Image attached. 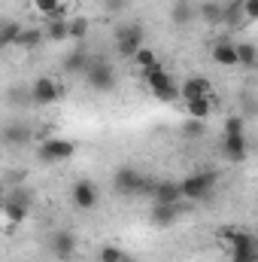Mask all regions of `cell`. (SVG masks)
Returning a JSON list of instances; mask_svg holds the SVG:
<instances>
[{
	"label": "cell",
	"instance_id": "7",
	"mask_svg": "<svg viewBox=\"0 0 258 262\" xmlns=\"http://www.w3.org/2000/svg\"><path fill=\"white\" fill-rule=\"evenodd\" d=\"M58 98H61L58 79H52V76H37V79L31 82V101H34L37 107H52Z\"/></svg>",
	"mask_w": 258,
	"mask_h": 262
},
{
	"label": "cell",
	"instance_id": "3",
	"mask_svg": "<svg viewBox=\"0 0 258 262\" xmlns=\"http://www.w3.org/2000/svg\"><path fill=\"white\" fill-rule=\"evenodd\" d=\"M216 171H194L189 177H183L179 180V186H183V198L189 201V204H197V201H210L213 192H216Z\"/></svg>",
	"mask_w": 258,
	"mask_h": 262
},
{
	"label": "cell",
	"instance_id": "37",
	"mask_svg": "<svg viewBox=\"0 0 258 262\" xmlns=\"http://www.w3.org/2000/svg\"><path fill=\"white\" fill-rule=\"evenodd\" d=\"M255 262H258V253H255Z\"/></svg>",
	"mask_w": 258,
	"mask_h": 262
},
{
	"label": "cell",
	"instance_id": "12",
	"mask_svg": "<svg viewBox=\"0 0 258 262\" xmlns=\"http://www.w3.org/2000/svg\"><path fill=\"white\" fill-rule=\"evenodd\" d=\"M149 201H158V204H179V201H186L179 180H158V183H155V192H152Z\"/></svg>",
	"mask_w": 258,
	"mask_h": 262
},
{
	"label": "cell",
	"instance_id": "4",
	"mask_svg": "<svg viewBox=\"0 0 258 262\" xmlns=\"http://www.w3.org/2000/svg\"><path fill=\"white\" fill-rule=\"evenodd\" d=\"M85 82L94 89V92H113L116 89V67L110 64L107 58H91V64L85 70Z\"/></svg>",
	"mask_w": 258,
	"mask_h": 262
},
{
	"label": "cell",
	"instance_id": "9",
	"mask_svg": "<svg viewBox=\"0 0 258 262\" xmlns=\"http://www.w3.org/2000/svg\"><path fill=\"white\" fill-rule=\"evenodd\" d=\"M70 201H73L76 210H94L97 201H100V192L91 180H76L73 189H70Z\"/></svg>",
	"mask_w": 258,
	"mask_h": 262
},
{
	"label": "cell",
	"instance_id": "20",
	"mask_svg": "<svg viewBox=\"0 0 258 262\" xmlns=\"http://www.w3.org/2000/svg\"><path fill=\"white\" fill-rule=\"evenodd\" d=\"M237 55H240V67H246V70H255L258 67V46L255 43H249V40L237 43Z\"/></svg>",
	"mask_w": 258,
	"mask_h": 262
},
{
	"label": "cell",
	"instance_id": "1",
	"mask_svg": "<svg viewBox=\"0 0 258 262\" xmlns=\"http://www.w3.org/2000/svg\"><path fill=\"white\" fill-rule=\"evenodd\" d=\"M143 85L152 92V98H158L161 104H173L176 98H183L179 95V85L173 82V76L164 70V67H149V70H143Z\"/></svg>",
	"mask_w": 258,
	"mask_h": 262
},
{
	"label": "cell",
	"instance_id": "13",
	"mask_svg": "<svg viewBox=\"0 0 258 262\" xmlns=\"http://www.w3.org/2000/svg\"><path fill=\"white\" fill-rule=\"evenodd\" d=\"M213 61L219 67H237L240 64V55H237V43L231 40H219L213 46Z\"/></svg>",
	"mask_w": 258,
	"mask_h": 262
},
{
	"label": "cell",
	"instance_id": "17",
	"mask_svg": "<svg viewBox=\"0 0 258 262\" xmlns=\"http://www.w3.org/2000/svg\"><path fill=\"white\" fill-rule=\"evenodd\" d=\"M213 107H216V98H213V95H207V98H194V101L186 104L189 116H192V119H200V122H207V119L213 116Z\"/></svg>",
	"mask_w": 258,
	"mask_h": 262
},
{
	"label": "cell",
	"instance_id": "5",
	"mask_svg": "<svg viewBox=\"0 0 258 262\" xmlns=\"http://www.w3.org/2000/svg\"><path fill=\"white\" fill-rule=\"evenodd\" d=\"M146 31H143V25H122L119 31H116V49H119V55L122 58H131L134 61V55L146 46V37H143Z\"/></svg>",
	"mask_w": 258,
	"mask_h": 262
},
{
	"label": "cell",
	"instance_id": "35",
	"mask_svg": "<svg viewBox=\"0 0 258 262\" xmlns=\"http://www.w3.org/2000/svg\"><path fill=\"white\" fill-rule=\"evenodd\" d=\"M252 232H255V238H258V223H255V229H252Z\"/></svg>",
	"mask_w": 258,
	"mask_h": 262
},
{
	"label": "cell",
	"instance_id": "15",
	"mask_svg": "<svg viewBox=\"0 0 258 262\" xmlns=\"http://www.w3.org/2000/svg\"><path fill=\"white\" fill-rule=\"evenodd\" d=\"M179 95H183L186 104L194 101V98H207V95H213V92H210V79H207V76H189V79L179 85Z\"/></svg>",
	"mask_w": 258,
	"mask_h": 262
},
{
	"label": "cell",
	"instance_id": "26",
	"mask_svg": "<svg viewBox=\"0 0 258 262\" xmlns=\"http://www.w3.org/2000/svg\"><path fill=\"white\" fill-rule=\"evenodd\" d=\"M122 259H125V250L116 247V244H104L97 250V262H122Z\"/></svg>",
	"mask_w": 258,
	"mask_h": 262
},
{
	"label": "cell",
	"instance_id": "8",
	"mask_svg": "<svg viewBox=\"0 0 258 262\" xmlns=\"http://www.w3.org/2000/svg\"><path fill=\"white\" fill-rule=\"evenodd\" d=\"M76 156V143L73 140H64V137H46L43 143H40V159L43 162H67V159H73Z\"/></svg>",
	"mask_w": 258,
	"mask_h": 262
},
{
	"label": "cell",
	"instance_id": "19",
	"mask_svg": "<svg viewBox=\"0 0 258 262\" xmlns=\"http://www.w3.org/2000/svg\"><path fill=\"white\" fill-rule=\"evenodd\" d=\"M46 40L52 43H61V40H70V18H46Z\"/></svg>",
	"mask_w": 258,
	"mask_h": 262
},
{
	"label": "cell",
	"instance_id": "27",
	"mask_svg": "<svg viewBox=\"0 0 258 262\" xmlns=\"http://www.w3.org/2000/svg\"><path fill=\"white\" fill-rule=\"evenodd\" d=\"M61 3H64V0H34V9H37L43 18H52V15L61 9Z\"/></svg>",
	"mask_w": 258,
	"mask_h": 262
},
{
	"label": "cell",
	"instance_id": "29",
	"mask_svg": "<svg viewBox=\"0 0 258 262\" xmlns=\"http://www.w3.org/2000/svg\"><path fill=\"white\" fill-rule=\"evenodd\" d=\"M3 137H6V143H21V140H28V128L24 125H9Z\"/></svg>",
	"mask_w": 258,
	"mask_h": 262
},
{
	"label": "cell",
	"instance_id": "36",
	"mask_svg": "<svg viewBox=\"0 0 258 262\" xmlns=\"http://www.w3.org/2000/svg\"><path fill=\"white\" fill-rule=\"evenodd\" d=\"M64 3H79V0H64Z\"/></svg>",
	"mask_w": 258,
	"mask_h": 262
},
{
	"label": "cell",
	"instance_id": "10",
	"mask_svg": "<svg viewBox=\"0 0 258 262\" xmlns=\"http://www.w3.org/2000/svg\"><path fill=\"white\" fill-rule=\"evenodd\" d=\"M76 247H79V241H76V235L67 232V229H55V232L49 235V250H52L55 259H73Z\"/></svg>",
	"mask_w": 258,
	"mask_h": 262
},
{
	"label": "cell",
	"instance_id": "33",
	"mask_svg": "<svg viewBox=\"0 0 258 262\" xmlns=\"http://www.w3.org/2000/svg\"><path fill=\"white\" fill-rule=\"evenodd\" d=\"M122 6H125V0H107V9H110V12H119Z\"/></svg>",
	"mask_w": 258,
	"mask_h": 262
},
{
	"label": "cell",
	"instance_id": "2",
	"mask_svg": "<svg viewBox=\"0 0 258 262\" xmlns=\"http://www.w3.org/2000/svg\"><path fill=\"white\" fill-rule=\"evenodd\" d=\"M222 156L228 162L246 159V134H243V116H228L222 128Z\"/></svg>",
	"mask_w": 258,
	"mask_h": 262
},
{
	"label": "cell",
	"instance_id": "14",
	"mask_svg": "<svg viewBox=\"0 0 258 262\" xmlns=\"http://www.w3.org/2000/svg\"><path fill=\"white\" fill-rule=\"evenodd\" d=\"M197 15H200V9L194 6L192 0H176V3L170 6V21H173L176 28H186V25H192Z\"/></svg>",
	"mask_w": 258,
	"mask_h": 262
},
{
	"label": "cell",
	"instance_id": "25",
	"mask_svg": "<svg viewBox=\"0 0 258 262\" xmlns=\"http://www.w3.org/2000/svg\"><path fill=\"white\" fill-rule=\"evenodd\" d=\"M158 64H161V61H158V55H155L152 49H146V46L134 55V67H140V73H143V70H149V67H158Z\"/></svg>",
	"mask_w": 258,
	"mask_h": 262
},
{
	"label": "cell",
	"instance_id": "24",
	"mask_svg": "<svg viewBox=\"0 0 258 262\" xmlns=\"http://www.w3.org/2000/svg\"><path fill=\"white\" fill-rule=\"evenodd\" d=\"M88 31H91V21L85 15H73L70 18V40H85Z\"/></svg>",
	"mask_w": 258,
	"mask_h": 262
},
{
	"label": "cell",
	"instance_id": "31",
	"mask_svg": "<svg viewBox=\"0 0 258 262\" xmlns=\"http://www.w3.org/2000/svg\"><path fill=\"white\" fill-rule=\"evenodd\" d=\"M200 134H203V122L189 116V122H186V137H200Z\"/></svg>",
	"mask_w": 258,
	"mask_h": 262
},
{
	"label": "cell",
	"instance_id": "34",
	"mask_svg": "<svg viewBox=\"0 0 258 262\" xmlns=\"http://www.w3.org/2000/svg\"><path fill=\"white\" fill-rule=\"evenodd\" d=\"M122 262H137V259H134V256H131V253H125V259H122Z\"/></svg>",
	"mask_w": 258,
	"mask_h": 262
},
{
	"label": "cell",
	"instance_id": "21",
	"mask_svg": "<svg viewBox=\"0 0 258 262\" xmlns=\"http://www.w3.org/2000/svg\"><path fill=\"white\" fill-rule=\"evenodd\" d=\"M21 25L18 21H3L0 25V46H18V37H21Z\"/></svg>",
	"mask_w": 258,
	"mask_h": 262
},
{
	"label": "cell",
	"instance_id": "22",
	"mask_svg": "<svg viewBox=\"0 0 258 262\" xmlns=\"http://www.w3.org/2000/svg\"><path fill=\"white\" fill-rule=\"evenodd\" d=\"M88 64H91V58L82 52V49H76L73 55H67V61H64V70L67 73H82L85 76V70H88Z\"/></svg>",
	"mask_w": 258,
	"mask_h": 262
},
{
	"label": "cell",
	"instance_id": "32",
	"mask_svg": "<svg viewBox=\"0 0 258 262\" xmlns=\"http://www.w3.org/2000/svg\"><path fill=\"white\" fill-rule=\"evenodd\" d=\"M231 262H255V253H246V250H237V253H231Z\"/></svg>",
	"mask_w": 258,
	"mask_h": 262
},
{
	"label": "cell",
	"instance_id": "30",
	"mask_svg": "<svg viewBox=\"0 0 258 262\" xmlns=\"http://www.w3.org/2000/svg\"><path fill=\"white\" fill-rule=\"evenodd\" d=\"M240 12H243V21H255L258 18V0H243L240 3Z\"/></svg>",
	"mask_w": 258,
	"mask_h": 262
},
{
	"label": "cell",
	"instance_id": "16",
	"mask_svg": "<svg viewBox=\"0 0 258 262\" xmlns=\"http://www.w3.org/2000/svg\"><path fill=\"white\" fill-rule=\"evenodd\" d=\"M3 213H6L9 229H15L18 223H24V216H28V195L24 198H6L3 201Z\"/></svg>",
	"mask_w": 258,
	"mask_h": 262
},
{
	"label": "cell",
	"instance_id": "28",
	"mask_svg": "<svg viewBox=\"0 0 258 262\" xmlns=\"http://www.w3.org/2000/svg\"><path fill=\"white\" fill-rule=\"evenodd\" d=\"M200 15H203L207 21H219V18H225V9L216 6V3H203V6H200Z\"/></svg>",
	"mask_w": 258,
	"mask_h": 262
},
{
	"label": "cell",
	"instance_id": "23",
	"mask_svg": "<svg viewBox=\"0 0 258 262\" xmlns=\"http://www.w3.org/2000/svg\"><path fill=\"white\" fill-rule=\"evenodd\" d=\"M43 40H46V31H43V28H24L21 37H18V46H21V49H37Z\"/></svg>",
	"mask_w": 258,
	"mask_h": 262
},
{
	"label": "cell",
	"instance_id": "11",
	"mask_svg": "<svg viewBox=\"0 0 258 262\" xmlns=\"http://www.w3.org/2000/svg\"><path fill=\"white\" fill-rule=\"evenodd\" d=\"M179 213H183V201H179V204H158V201H152V207H149V223H152L155 229H170V226L179 220Z\"/></svg>",
	"mask_w": 258,
	"mask_h": 262
},
{
	"label": "cell",
	"instance_id": "6",
	"mask_svg": "<svg viewBox=\"0 0 258 262\" xmlns=\"http://www.w3.org/2000/svg\"><path fill=\"white\" fill-rule=\"evenodd\" d=\"M143 186H146V174H140L137 168L125 165L113 174V189L122 195H143Z\"/></svg>",
	"mask_w": 258,
	"mask_h": 262
},
{
	"label": "cell",
	"instance_id": "18",
	"mask_svg": "<svg viewBox=\"0 0 258 262\" xmlns=\"http://www.w3.org/2000/svg\"><path fill=\"white\" fill-rule=\"evenodd\" d=\"M240 232H243V229H237V226H222V229L216 232V244H219V247H222V250H225V253L231 256V253L237 250Z\"/></svg>",
	"mask_w": 258,
	"mask_h": 262
}]
</instances>
